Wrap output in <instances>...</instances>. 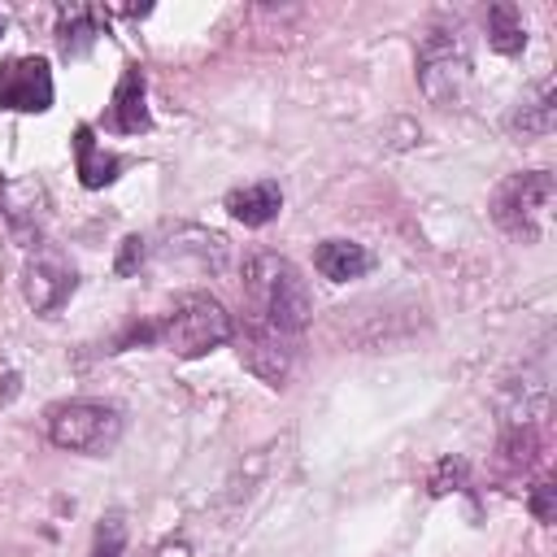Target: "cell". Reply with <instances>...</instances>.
Here are the masks:
<instances>
[{
  "label": "cell",
  "mask_w": 557,
  "mask_h": 557,
  "mask_svg": "<svg viewBox=\"0 0 557 557\" xmlns=\"http://www.w3.org/2000/svg\"><path fill=\"white\" fill-rule=\"evenodd\" d=\"M244 292L252 300V318L292 335L313 318V296L300 270L278 252H252L244 261Z\"/></svg>",
  "instance_id": "cell-1"
},
{
  "label": "cell",
  "mask_w": 557,
  "mask_h": 557,
  "mask_svg": "<svg viewBox=\"0 0 557 557\" xmlns=\"http://www.w3.org/2000/svg\"><path fill=\"white\" fill-rule=\"evenodd\" d=\"M418 87L431 104L453 109L470 87V48L457 26H431L418 48Z\"/></svg>",
  "instance_id": "cell-2"
},
{
  "label": "cell",
  "mask_w": 557,
  "mask_h": 557,
  "mask_svg": "<svg viewBox=\"0 0 557 557\" xmlns=\"http://www.w3.org/2000/svg\"><path fill=\"white\" fill-rule=\"evenodd\" d=\"M235 335V326H231V313L213 300V296H183L174 309H170V318L157 326V339L174 352V357H205L209 348H218V344H226Z\"/></svg>",
  "instance_id": "cell-3"
},
{
  "label": "cell",
  "mask_w": 557,
  "mask_h": 557,
  "mask_svg": "<svg viewBox=\"0 0 557 557\" xmlns=\"http://www.w3.org/2000/svg\"><path fill=\"white\" fill-rule=\"evenodd\" d=\"M122 435V418L100 400H70L48 409V440L70 453H104Z\"/></svg>",
  "instance_id": "cell-4"
},
{
  "label": "cell",
  "mask_w": 557,
  "mask_h": 557,
  "mask_svg": "<svg viewBox=\"0 0 557 557\" xmlns=\"http://www.w3.org/2000/svg\"><path fill=\"white\" fill-rule=\"evenodd\" d=\"M553 174L548 170H527V174H509L496 196H492V218L500 231L509 235H522V239H535L540 235V218L553 200Z\"/></svg>",
  "instance_id": "cell-5"
},
{
  "label": "cell",
  "mask_w": 557,
  "mask_h": 557,
  "mask_svg": "<svg viewBox=\"0 0 557 557\" xmlns=\"http://www.w3.org/2000/svg\"><path fill=\"white\" fill-rule=\"evenodd\" d=\"M78 287V274L74 265L57 252V248H35V257L26 261L22 270V292H26V305L35 313H57Z\"/></svg>",
  "instance_id": "cell-6"
},
{
  "label": "cell",
  "mask_w": 557,
  "mask_h": 557,
  "mask_svg": "<svg viewBox=\"0 0 557 557\" xmlns=\"http://www.w3.org/2000/svg\"><path fill=\"white\" fill-rule=\"evenodd\" d=\"M0 109L13 113L52 109V70L44 57H13L0 65Z\"/></svg>",
  "instance_id": "cell-7"
},
{
  "label": "cell",
  "mask_w": 557,
  "mask_h": 557,
  "mask_svg": "<svg viewBox=\"0 0 557 557\" xmlns=\"http://www.w3.org/2000/svg\"><path fill=\"white\" fill-rule=\"evenodd\" d=\"M239 361L270 387H278L292 374V344L283 331H274L261 318H248L239 331Z\"/></svg>",
  "instance_id": "cell-8"
},
{
  "label": "cell",
  "mask_w": 557,
  "mask_h": 557,
  "mask_svg": "<svg viewBox=\"0 0 557 557\" xmlns=\"http://www.w3.org/2000/svg\"><path fill=\"white\" fill-rule=\"evenodd\" d=\"M104 126L117 131V135H139L152 126L148 117V104H144V70L139 65H126L117 87H113V100L104 109Z\"/></svg>",
  "instance_id": "cell-9"
},
{
  "label": "cell",
  "mask_w": 557,
  "mask_h": 557,
  "mask_svg": "<svg viewBox=\"0 0 557 557\" xmlns=\"http://www.w3.org/2000/svg\"><path fill=\"white\" fill-rule=\"evenodd\" d=\"M278 209H283V191H278V183H270V178L248 183V187H235V191L226 196V213H231L235 222H244V226H265V222L278 218Z\"/></svg>",
  "instance_id": "cell-10"
},
{
  "label": "cell",
  "mask_w": 557,
  "mask_h": 557,
  "mask_svg": "<svg viewBox=\"0 0 557 557\" xmlns=\"http://www.w3.org/2000/svg\"><path fill=\"white\" fill-rule=\"evenodd\" d=\"M74 165H78V183L96 191V187H109L126 161L113 157V152H104V148L96 144L91 126H78V131H74Z\"/></svg>",
  "instance_id": "cell-11"
},
{
  "label": "cell",
  "mask_w": 557,
  "mask_h": 557,
  "mask_svg": "<svg viewBox=\"0 0 557 557\" xmlns=\"http://www.w3.org/2000/svg\"><path fill=\"white\" fill-rule=\"evenodd\" d=\"M313 265H318L322 278L348 283V278H361L374 265V257L361 244H352V239H322L318 252H313Z\"/></svg>",
  "instance_id": "cell-12"
},
{
  "label": "cell",
  "mask_w": 557,
  "mask_h": 557,
  "mask_svg": "<svg viewBox=\"0 0 557 557\" xmlns=\"http://www.w3.org/2000/svg\"><path fill=\"white\" fill-rule=\"evenodd\" d=\"M100 35V9L91 4H65L61 9V26H57V39H61V52L65 57H83Z\"/></svg>",
  "instance_id": "cell-13"
},
{
  "label": "cell",
  "mask_w": 557,
  "mask_h": 557,
  "mask_svg": "<svg viewBox=\"0 0 557 557\" xmlns=\"http://www.w3.org/2000/svg\"><path fill=\"white\" fill-rule=\"evenodd\" d=\"M487 44L500 57H518L527 48V26H522V13L513 4H492L487 9Z\"/></svg>",
  "instance_id": "cell-14"
},
{
  "label": "cell",
  "mask_w": 557,
  "mask_h": 557,
  "mask_svg": "<svg viewBox=\"0 0 557 557\" xmlns=\"http://www.w3.org/2000/svg\"><path fill=\"white\" fill-rule=\"evenodd\" d=\"M513 126L522 135H548L557 126V96H553V83H540V91L513 113Z\"/></svg>",
  "instance_id": "cell-15"
},
{
  "label": "cell",
  "mask_w": 557,
  "mask_h": 557,
  "mask_svg": "<svg viewBox=\"0 0 557 557\" xmlns=\"http://www.w3.org/2000/svg\"><path fill=\"white\" fill-rule=\"evenodd\" d=\"M126 553V522L117 513L100 518L96 522V535H91V553L87 557H122Z\"/></svg>",
  "instance_id": "cell-16"
},
{
  "label": "cell",
  "mask_w": 557,
  "mask_h": 557,
  "mask_svg": "<svg viewBox=\"0 0 557 557\" xmlns=\"http://www.w3.org/2000/svg\"><path fill=\"white\" fill-rule=\"evenodd\" d=\"M535 448H540L535 426H509V435H505V453H509L513 466H531V461H535Z\"/></svg>",
  "instance_id": "cell-17"
},
{
  "label": "cell",
  "mask_w": 557,
  "mask_h": 557,
  "mask_svg": "<svg viewBox=\"0 0 557 557\" xmlns=\"http://www.w3.org/2000/svg\"><path fill=\"white\" fill-rule=\"evenodd\" d=\"M466 483V461H457V457H444L440 466H435V474H431V492L435 496H444V492H453V487H461Z\"/></svg>",
  "instance_id": "cell-18"
},
{
  "label": "cell",
  "mask_w": 557,
  "mask_h": 557,
  "mask_svg": "<svg viewBox=\"0 0 557 557\" xmlns=\"http://www.w3.org/2000/svg\"><path fill=\"white\" fill-rule=\"evenodd\" d=\"M144 257H148V244H144L139 235H126V239H122V248H117V261H113V270L126 278V274H135V270L144 265Z\"/></svg>",
  "instance_id": "cell-19"
},
{
  "label": "cell",
  "mask_w": 557,
  "mask_h": 557,
  "mask_svg": "<svg viewBox=\"0 0 557 557\" xmlns=\"http://www.w3.org/2000/svg\"><path fill=\"white\" fill-rule=\"evenodd\" d=\"M553 496H557L553 483H535V487H531V513H535L540 522H553V518H557V500H553Z\"/></svg>",
  "instance_id": "cell-20"
},
{
  "label": "cell",
  "mask_w": 557,
  "mask_h": 557,
  "mask_svg": "<svg viewBox=\"0 0 557 557\" xmlns=\"http://www.w3.org/2000/svg\"><path fill=\"white\" fill-rule=\"evenodd\" d=\"M161 557H187V544L178 540V544H161Z\"/></svg>",
  "instance_id": "cell-21"
},
{
  "label": "cell",
  "mask_w": 557,
  "mask_h": 557,
  "mask_svg": "<svg viewBox=\"0 0 557 557\" xmlns=\"http://www.w3.org/2000/svg\"><path fill=\"white\" fill-rule=\"evenodd\" d=\"M0 30H4V22H0Z\"/></svg>",
  "instance_id": "cell-22"
}]
</instances>
